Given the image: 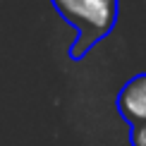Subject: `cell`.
Returning a JSON list of instances; mask_svg holds the SVG:
<instances>
[{"instance_id":"3957f363","label":"cell","mask_w":146,"mask_h":146,"mask_svg":"<svg viewBox=\"0 0 146 146\" xmlns=\"http://www.w3.org/2000/svg\"><path fill=\"white\" fill-rule=\"evenodd\" d=\"M129 144L146 146V125H129Z\"/></svg>"},{"instance_id":"7a4b0ae2","label":"cell","mask_w":146,"mask_h":146,"mask_svg":"<svg viewBox=\"0 0 146 146\" xmlns=\"http://www.w3.org/2000/svg\"><path fill=\"white\" fill-rule=\"evenodd\" d=\"M115 106L127 125H146V72L132 77L120 89Z\"/></svg>"},{"instance_id":"6da1fadb","label":"cell","mask_w":146,"mask_h":146,"mask_svg":"<svg viewBox=\"0 0 146 146\" xmlns=\"http://www.w3.org/2000/svg\"><path fill=\"white\" fill-rule=\"evenodd\" d=\"M50 3L62 17V22L77 29V38L70 48V58L74 62H79L117 24V0H50Z\"/></svg>"}]
</instances>
